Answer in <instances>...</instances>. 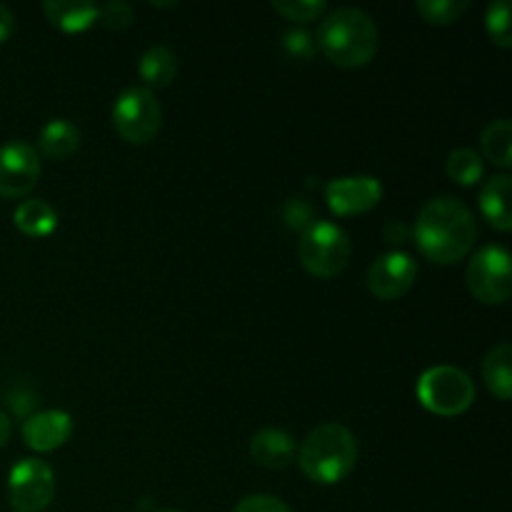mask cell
<instances>
[{
    "label": "cell",
    "instance_id": "6da1fadb",
    "mask_svg": "<svg viewBox=\"0 0 512 512\" xmlns=\"http://www.w3.org/2000/svg\"><path fill=\"white\" fill-rule=\"evenodd\" d=\"M413 235L425 258L438 265H453L473 250L478 225L468 205L440 195L420 210Z\"/></svg>",
    "mask_w": 512,
    "mask_h": 512
},
{
    "label": "cell",
    "instance_id": "7a4b0ae2",
    "mask_svg": "<svg viewBox=\"0 0 512 512\" xmlns=\"http://www.w3.org/2000/svg\"><path fill=\"white\" fill-rule=\"evenodd\" d=\"M378 25L365 10L338 8L320 23L318 45L320 53L340 68H363L378 53Z\"/></svg>",
    "mask_w": 512,
    "mask_h": 512
},
{
    "label": "cell",
    "instance_id": "3957f363",
    "mask_svg": "<svg viewBox=\"0 0 512 512\" xmlns=\"http://www.w3.org/2000/svg\"><path fill=\"white\" fill-rule=\"evenodd\" d=\"M298 463L305 478L313 483L338 485L358 463V440L345 425H320L300 445Z\"/></svg>",
    "mask_w": 512,
    "mask_h": 512
},
{
    "label": "cell",
    "instance_id": "277c9868",
    "mask_svg": "<svg viewBox=\"0 0 512 512\" xmlns=\"http://www.w3.org/2000/svg\"><path fill=\"white\" fill-rule=\"evenodd\" d=\"M418 400L425 410L440 418H455L463 415L475 400V385L460 368L453 365H438L420 375Z\"/></svg>",
    "mask_w": 512,
    "mask_h": 512
},
{
    "label": "cell",
    "instance_id": "5b68a950",
    "mask_svg": "<svg viewBox=\"0 0 512 512\" xmlns=\"http://www.w3.org/2000/svg\"><path fill=\"white\" fill-rule=\"evenodd\" d=\"M298 255L303 268L320 280H330L345 270L350 260V240L335 223H315L300 238Z\"/></svg>",
    "mask_w": 512,
    "mask_h": 512
},
{
    "label": "cell",
    "instance_id": "8992f818",
    "mask_svg": "<svg viewBox=\"0 0 512 512\" xmlns=\"http://www.w3.org/2000/svg\"><path fill=\"white\" fill-rule=\"evenodd\" d=\"M163 108L150 88H128L113 105V128L125 143L145 145L160 133Z\"/></svg>",
    "mask_w": 512,
    "mask_h": 512
},
{
    "label": "cell",
    "instance_id": "52a82bcc",
    "mask_svg": "<svg viewBox=\"0 0 512 512\" xmlns=\"http://www.w3.org/2000/svg\"><path fill=\"white\" fill-rule=\"evenodd\" d=\"M55 498V473L45 460L23 458L8 475V503L13 512H43Z\"/></svg>",
    "mask_w": 512,
    "mask_h": 512
},
{
    "label": "cell",
    "instance_id": "ba28073f",
    "mask_svg": "<svg viewBox=\"0 0 512 512\" xmlns=\"http://www.w3.org/2000/svg\"><path fill=\"white\" fill-rule=\"evenodd\" d=\"M468 290L475 300L485 305H500L510 298V253L500 245L478 250L468 265Z\"/></svg>",
    "mask_w": 512,
    "mask_h": 512
},
{
    "label": "cell",
    "instance_id": "9c48e42d",
    "mask_svg": "<svg viewBox=\"0 0 512 512\" xmlns=\"http://www.w3.org/2000/svg\"><path fill=\"white\" fill-rule=\"evenodd\" d=\"M40 178V155L33 145L23 140L0 148V195L23 198L35 188Z\"/></svg>",
    "mask_w": 512,
    "mask_h": 512
},
{
    "label": "cell",
    "instance_id": "30bf717a",
    "mask_svg": "<svg viewBox=\"0 0 512 512\" xmlns=\"http://www.w3.org/2000/svg\"><path fill=\"white\" fill-rule=\"evenodd\" d=\"M418 278V263L408 253H385L370 265L368 290L378 300H398L408 293Z\"/></svg>",
    "mask_w": 512,
    "mask_h": 512
},
{
    "label": "cell",
    "instance_id": "8fae6325",
    "mask_svg": "<svg viewBox=\"0 0 512 512\" xmlns=\"http://www.w3.org/2000/svg\"><path fill=\"white\" fill-rule=\"evenodd\" d=\"M383 183L370 175H353V178H335L325 185V200L330 210L340 218L360 215L373 210L383 200Z\"/></svg>",
    "mask_w": 512,
    "mask_h": 512
},
{
    "label": "cell",
    "instance_id": "7c38bea8",
    "mask_svg": "<svg viewBox=\"0 0 512 512\" xmlns=\"http://www.w3.org/2000/svg\"><path fill=\"white\" fill-rule=\"evenodd\" d=\"M73 433V418L65 410H45L28 415L23 423V440L35 453H50L68 443Z\"/></svg>",
    "mask_w": 512,
    "mask_h": 512
},
{
    "label": "cell",
    "instance_id": "4fadbf2b",
    "mask_svg": "<svg viewBox=\"0 0 512 512\" xmlns=\"http://www.w3.org/2000/svg\"><path fill=\"white\" fill-rule=\"evenodd\" d=\"M250 455H253L260 468L283 470L293 463L298 448H295L293 435L285 433V430L263 428L250 440Z\"/></svg>",
    "mask_w": 512,
    "mask_h": 512
},
{
    "label": "cell",
    "instance_id": "5bb4252c",
    "mask_svg": "<svg viewBox=\"0 0 512 512\" xmlns=\"http://www.w3.org/2000/svg\"><path fill=\"white\" fill-rule=\"evenodd\" d=\"M43 13L55 28L65 33H83L98 23V5L80 3V0H45Z\"/></svg>",
    "mask_w": 512,
    "mask_h": 512
},
{
    "label": "cell",
    "instance_id": "9a60e30c",
    "mask_svg": "<svg viewBox=\"0 0 512 512\" xmlns=\"http://www.w3.org/2000/svg\"><path fill=\"white\" fill-rule=\"evenodd\" d=\"M480 213L485 215L490 225L500 233H510L512 215H510V178L508 175H495L480 190Z\"/></svg>",
    "mask_w": 512,
    "mask_h": 512
},
{
    "label": "cell",
    "instance_id": "2e32d148",
    "mask_svg": "<svg viewBox=\"0 0 512 512\" xmlns=\"http://www.w3.org/2000/svg\"><path fill=\"white\" fill-rule=\"evenodd\" d=\"M15 225L28 238H48L58 228V213L45 200L30 198L15 208Z\"/></svg>",
    "mask_w": 512,
    "mask_h": 512
},
{
    "label": "cell",
    "instance_id": "e0dca14e",
    "mask_svg": "<svg viewBox=\"0 0 512 512\" xmlns=\"http://www.w3.org/2000/svg\"><path fill=\"white\" fill-rule=\"evenodd\" d=\"M40 153L50 160H65L73 155L80 145V128L70 120L58 118L50 120L43 130H40Z\"/></svg>",
    "mask_w": 512,
    "mask_h": 512
},
{
    "label": "cell",
    "instance_id": "ac0fdd59",
    "mask_svg": "<svg viewBox=\"0 0 512 512\" xmlns=\"http://www.w3.org/2000/svg\"><path fill=\"white\" fill-rule=\"evenodd\" d=\"M483 378L490 393L498 400L508 403L512 395V348L508 343H500L485 355Z\"/></svg>",
    "mask_w": 512,
    "mask_h": 512
},
{
    "label": "cell",
    "instance_id": "d6986e66",
    "mask_svg": "<svg viewBox=\"0 0 512 512\" xmlns=\"http://www.w3.org/2000/svg\"><path fill=\"white\" fill-rule=\"evenodd\" d=\"M138 73L150 88H165L175 80L178 75V58L170 48L165 45H155V48H148L140 58Z\"/></svg>",
    "mask_w": 512,
    "mask_h": 512
},
{
    "label": "cell",
    "instance_id": "ffe728a7",
    "mask_svg": "<svg viewBox=\"0 0 512 512\" xmlns=\"http://www.w3.org/2000/svg\"><path fill=\"white\" fill-rule=\"evenodd\" d=\"M480 145H483L485 158L493 160L500 168H510L512 165V123L508 118H500L495 123H490L485 128L483 138H480Z\"/></svg>",
    "mask_w": 512,
    "mask_h": 512
},
{
    "label": "cell",
    "instance_id": "44dd1931",
    "mask_svg": "<svg viewBox=\"0 0 512 512\" xmlns=\"http://www.w3.org/2000/svg\"><path fill=\"white\" fill-rule=\"evenodd\" d=\"M445 170H448L453 183L465 185V188H468V185L480 183V178H483L485 173V165H483V158H480L475 150L458 148L448 155V165H445Z\"/></svg>",
    "mask_w": 512,
    "mask_h": 512
},
{
    "label": "cell",
    "instance_id": "7402d4cb",
    "mask_svg": "<svg viewBox=\"0 0 512 512\" xmlns=\"http://www.w3.org/2000/svg\"><path fill=\"white\" fill-rule=\"evenodd\" d=\"M468 8V0H418L415 3V10L420 13V18L430 25L458 23Z\"/></svg>",
    "mask_w": 512,
    "mask_h": 512
},
{
    "label": "cell",
    "instance_id": "603a6c76",
    "mask_svg": "<svg viewBox=\"0 0 512 512\" xmlns=\"http://www.w3.org/2000/svg\"><path fill=\"white\" fill-rule=\"evenodd\" d=\"M485 30H488L490 40L498 48H512V30H510V3L508 0H495L485 10Z\"/></svg>",
    "mask_w": 512,
    "mask_h": 512
},
{
    "label": "cell",
    "instance_id": "cb8c5ba5",
    "mask_svg": "<svg viewBox=\"0 0 512 512\" xmlns=\"http://www.w3.org/2000/svg\"><path fill=\"white\" fill-rule=\"evenodd\" d=\"M273 10L293 23H310L328 10V3L323 0H273Z\"/></svg>",
    "mask_w": 512,
    "mask_h": 512
},
{
    "label": "cell",
    "instance_id": "d4e9b609",
    "mask_svg": "<svg viewBox=\"0 0 512 512\" xmlns=\"http://www.w3.org/2000/svg\"><path fill=\"white\" fill-rule=\"evenodd\" d=\"M98 20L110 30H123L133 23V8L123 0H110L103 8H98Z\"/></svg>",
    "mask_w": 512,
    "mask_h": 512
},
{
    "label": "cell",
    "instance_id": "484cf974",
    "mask_svg": "<svg viewBox=\"0 0 512 512\" xmlns=\"http://www.w3.org/2000/svg\"><path fill=\"white\" fill-rule=\"evenodd\" d=\"M285 223H288V228L305 233V230L315 225V208L300 198L288 200L285 203Z\"/></svg>",
    "mask_w": 512,
    "mask_h": 512
},
{
    "label": "cell",
    "instance_id": "4316f807",
    "mask_svg": "<svg viewBox=\"0 0 512 512\" xmlns=\"http://www.w3.org/2000/svg\"><path fill=\"white\" fill-rule=\"evenodd\" d=\"M283 48L288 50L293 58L310 60L318 53V45H315V38L305 30H290V33L283 35Z\"/></svg>",
    "mask_w": 512,
    "mask_h": 512
},
{
    "label": "cell",
    "instance_id": "83f0119b",
    "mask_svg": "<svg viewBox=\"0 0 512 512\" xmlns=\"http://www.w3.org/2000/svg\"><path fill=\"white\" fill-rule=\"evenodd\" d=\"M233 512H293L283 500L273 498V495H248L235 505Z\"/></svg>",
    "mask_w": 512,
    "mask_h": 512
},
{
    "label": "cell",
    "instance_id": "f1b7e54d",
    "mask_svg": "<svg viewBox=\"0 0 512 512\" xmlns=\"http://www.w3.org/2000/svg\"><path fill=\"white\" fill-rule=\"evenodd\" d=\"M13 30H15L13 10H10L8 5L0 3V45H3L10 35H13Z\"/></svg>",
    "mask_w": 512,
    "mask_h": 512
},
{
    "label": "cell",
    "instance_id": "f546056e",
    "mask_svg": "<svg viewBox=\"0 0 512 512\" xmlns=\"http://www.w3.org/2000/svg\"><path fill=\"white\" fill-rule=\"evenodd\" d=\"M10 433H13V423H10L8 415L0 410V448H5V445H8Z\"/></svg>",
    "mask_w": 512,
    "mask_h": 512
},
{
    "label": "cell",
    "instance_id": "4dcf8cb0",
    "mask_svg": "<svg viewBox=\"0 0 512 512\" xmlns=\"http://www.w3.org/2000/svg\"><path fill=\"white\" fill-rule=\"evenodd\" d=\"M158 512H183V510H158Z\"/></svg>",
    "mask_w": 512,
    "mask_h": 512
}]
</instances>
